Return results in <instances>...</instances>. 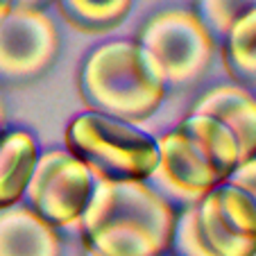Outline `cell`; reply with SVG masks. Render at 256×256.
Segmentation results:
<instances>
[{"mask_svg":"<svg viewBox=\"0 0 256 256\" xmlns=\"http://www.w3.org/2000/svg\"><path fill=\"white\" fill-rule=\"evenodd\" d=\"M174 220V206L148 182L98 179L78 229L93 256H166Z\"/></svg>","mask_w":256,"mask_h":256,"instance_id":"6da1fadb","label":"cell"},{"mask_svg":"<svg viewBox=\"0 0 256 256\" xmlns=\"http://www.w3.org/2000/svg\"><path fill=\"white\" fill-rule=\"evenodd\" d=\"M166 93L159 68L136 39L96 46L80 68V96L88 112L116 120L136 125L150 118Z\"/></svg>","mask_w":256,"mask_h":256,"instance_id":"7a4b0ae2","label":"cell"},{"mask_svg":"<svg viewBox=\"0 0 256 256\" xmlns=\"http://www.w3.org/2000/svg\"><path fill=\"white\" fill-rule=\"evenodd\" d=\"M66 150L96 179L148 182L159 164L156 138L136 125L96 112L78 114L66 127Z\"/></svg>","mask_w":256,"mask_h":256,"instance_id":"3957f363","label":"cell"},{"mask_svg":"<svg viewBox=\"0 0 256 256\" xmlns=\"http://www.w3.org/2000/svg\"><path fill=\"white\" fill-rule=\"evenodd\" d=\"M152 57L168 91L190 86L211 66L216 41L190 10H164L152 14L136 36Z\"/></svg>","mask_w":256,"mask_h":256,"instance_id":"277c9868","label":"cell"},{"mask_svg":"<svg viewBox=\"0 0 256 256\" xmlns=\"http://www.w3.org/2000/svg\"><path fill=\"white\" fill-rule=\"evenodd\" d=\"M96 182L91 170L66 148L41 152L25 190V202L57 232L80 227Z\"/></svg>","mask_w":256,"mask_h":256,"instance_id":"5b68a950","label":"cell"},{"mask_svg":"<svg viewBox=\"0 0 256 256\" xmlns=\"http://www.w3.org/2000/svg\"><path fill=\"white\" fill-rule=\"evenodd\" d=\"M59 52V32L46 12L10 7L0 16V82L44 75Z\"/></svg>","mask_w":256,"mask_h":256,"instance_id":"8992f818","label":"cell"},{"mask_svg":"<svg viewBox=\"0 0 256 256\" xmlns=\"http://www.w3.org/2000/svg\"><path fill=\"white\" fill-rule=\"evenodd\" d=\"M198 227L213 256H256V204L232 184L195 204Z\"/></svg>","mask_w":256,"mask_h":256,"instance_id":"52a82bcc","label":"cell"},{"mask_svg":"<svg viewBox=\"0 0 256 256\" xmlns=\"http://www.w3.org/2000/svg\"><path fill=\"white\" fill-rule=\"evenodd\" d=\"M156 145L159 164L148 184L168 202L177 200L184 206H193L202 202L211 190L222 186L216 170L179 130L159 136Z\"/></svg>","mask_w":256,"mask_h":256,"instance_id":"ba28073f","label":"cell"},{"mask_svg":"<svg viewBox=\"0 0 256 256\" xmlns=\"http://www.w3.org/2000/svg\"><path fill=\"white\" fill-rule=\"evenodd\" d=\"M193 114H204L232 130L242 161L256 154V98L240 84H218L195 100Z\"/></svg>","mask_w":256,"mask_h":256,"instance_id":"9c48e42d","label":"cell"},{"mask_svg":"<svg viewBox=\"0 0 256 256\" xmlns=\"http://www.w3.org/2000/svg\"><path fill=\"white\" fill-rule=\"evenodd\" d=\"M0 256H62V238L44 218L18 204L0 211Z\"/></svg>","mask_w":256,"mask_h":256,"instance_id":"30bf717a","label":"cell"},{"mask_svg":"<svg viewBox=\"0 0 256 256\" xmlns=\"http://www.w3.org/2000/svg\"><path fill=\"white\" fill-rule=\"evenodd\" d=\"M177 130L198 148L200 154L208 161V166L216 170L222 184L242 164L240 145H238L236 136L232 134L227 125H222L216 118L188 112V116L179 122Z\"/></svg>","mask_w":256,"mask_h":256,"instance_id":"8fae6325","label":"cell"},{"mask_svg":"<svg viewBox=\"0 0 256 256\" xmlns=\"http://www.w3.org/2000/svg\"><path fill=\"white\" fill-rule=\"evenodd\" d=\"M39 145L30 132L16 130L0 138V211L18 206L39 161Z\"/></svg>","mask_w":256,"mask_h":256,"instance_id":"7c38bea8","label":"cell"},{"mask_svg":"<svg viewBox=\"0 0 256 256\" xmlns=\"http://www.w3.org/2000/svg\"><path fill=\"white\" fill-rule=\"evenodd\" d=\"M134 0H57L68 25L80 32L102 34L118 28L132 12Z\"/></svg>","mask_w":256,"mask_h":256,"instance_id":"4fadbf2b","label":"cell"},{"mask_svg":"<svg viewBox=\"0 0 256 256\" xmlns=\"http://www.w3.org/2000/svg\"><path fill=\"white\" fill-rule=\"evenodd\" d=\"M222 62L234 80L256 82V10L242 16L222 41Z\"/></svg>","mask_w":256,"mask_h":256,"instance_id":"5bb4252c","label":"cell"},{"mask_svg":"<svg viewBox=\"0 0 256 256\" xmlns=\"http://www.w3.org/2000/svg\"><path fill=\"white\" fill-rule=\"evenodd\" d=\"M256 10V0H195V14L211 34L213 41L222 44L227 32L250 12Z\"/></svg>","mask_w":256,"mask_h":256,"instance_id":"9a60e30c","label":"cell"},{"mask_svg":"<svg viewBox=\"0 0 256 256\" xmlns=\"http://www.w3.org/2000/svg\"><path fill=\"white\" fill-rule=\"evenodd\" d=\"M170 252H172L170 256H213L211 250L206 247V242H204L202 234H200L195 204L177 211Z\"/></svg>","mask_w":256,"mask_h":256,"instance_id":"2e32d148","label":"cell"},{"mask_svg":"<svg viewBox=\"0 0 256 256\" xmlns=\"http://www.w3.org/2000/svg\"><path fill=\"white\" fill-rule=\"evenodd\" d=\"M224 184H232V186H236V188H240L242 193L250 195L256 204V154L252 156V159L242 161Z\"/></svg>","mask_w":256,"mask_h":256,"instance_id":"e0dca14e","label":"cell"},{"mask_svg":"<svg viewBox=\"0 0 256 256\" xmlns=\"http://www.w3.org/2000/svg\"><path fill=\"white\" fill-rule=\"evenodd\" d=\"M12 7H20V10H36V12H44L48 5L57 2V0H10Z\"/></svg>","mask_w":256,"mask_h":256,"instance_id":"ac0fdd59","label":"cell"},{"mask_svg":"<svg viewBox=\"0 0 256 256\" xmlns=\"http://www.w3.org/2000/svg\"><path fill=\"white\" fill-rule=\"evenodd\" d=\"M10 7H12V2H10V0H0V16L5 14V12L10 10Z\"/></svg>","mask_w":256,"mask_h":256,"instance_id":"d6986e66","label":"cell"},{"mask_svg":"<svg viewBox=\"0 0 256 256\" xmlns=\"http://www.w3.org/2000/svg\"><path fill=\"white\" fill-rule=\"evenodd\" d=\"M0 122H5V106H2V100H0Z\"/></svg>","mask_w":256,"mask_h":256,"instance_id":"ffe728a7","label":"cell"},{"mask_svg":"<svg viewBox=\"0 0 256 256\" xmlns=\"http://www.w3.org/2000/svg\"><path fill=\"white\" fill-rule=\"evenodd\" d=\"M2 127H5V122H0V138H2Z\"/></svg>","mask_w":256,"mask_h":256,"instance_id":"44dd1931","label":"cell"},{"mask_svg":"<svg viewBox=\"0 0 256 256\" xmlns=\"http://www.w3.org/2000/svg\"><path fill=\"white\" fill-rule=\"evenodd\" d=\"M84 256H93V254H88V252H84Z\"/></svg>","mask_w":256,"mask_h":256,"instance_id":"7402d4cb","label":"cell"},{"mask_svg":"<svg viewBox=\"0 0 256 256\" xmlns=\"http://www.w3.org/2000/svg\"><path fill=\"white\" fill-rule=\"evenodd\" d=\"M166 256H170V254H166Z\"/></svg>","mask_w":256,"mask_h":256,"instance_id":"603a6c76","label":"cell"}]
</instances>
